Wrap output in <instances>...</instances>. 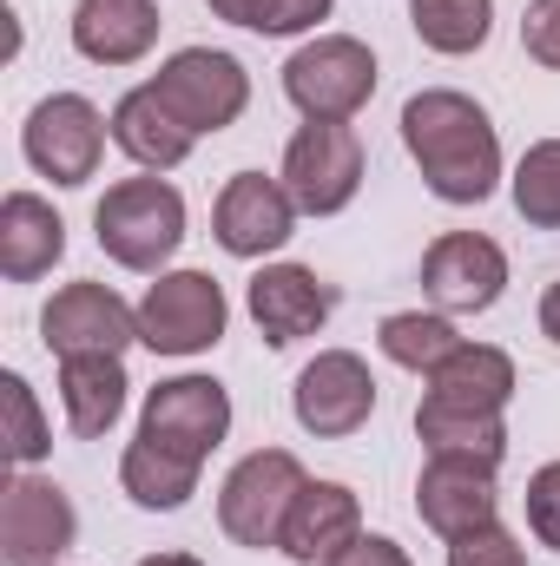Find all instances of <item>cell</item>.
I'll return each mask as SVG.
<instances>
[{
	"instance_id": "1",
	"label": "cell",
	"mask_w": 560,
	"mask_h": 566,
	"mask_svg": "<svg viewBox=\"0 0 560 566\" xmlns=\"http://www.w3.org/2000/svg\"><path fill=\"white\" fill-rule=\"evenodd\" d=\"M403 145L442 205H481L501 185V133L455 86H428L403 106Z\"/></svg>"
},
{
	"instance_id": "2",
	"label": "cell",
	"mask_w": 560,
	"mask_h": 566,
	"mask_svg": "<svg viewBox=\"0 0 560 566\" xmlns=\"http://www.w3.org/2000/svg\"><path fill=\"white\" fill-rule=\"evenodd\" d=\"M93 238L120 271H165L185 244V198L165 178H120L93 205Z\"/></svg>"
},
{
	"instance_id": "3",
	"label": "cell",
	"mask_w": 560,
	"mask_h": 566,
	"mask_svg": "<svg viewBox=\"0 0 560 566\" xmlns=\"http://www.w3.org/2000/svg\"><path fill=\"white\" fill-rule=\"evenodd\" d=\"M376 93V53L356 33H317L283 60V99L303 119H356Z\"/></svg>"
},
{
	"instance_id": "4",
	"label": "cell",
	"mask_w": 560,
	"mask_h": 566,
	"mask_svg": "<svg viewBox=\"0 0 560 566\" xmlns=\"http://www.w3.org/2000/svg\"><path fill=\"white\" fill-rule=\"evenodd\" d=\"M303 481H310V474H303V461H297L290 448H258V454H245V461L225 474V488H218V527H225L238 547H251V554L283 547V521H290Z\"/></svg>"
},
{
	"instance_id": "5",
	"label": "cell",
	"mask_w": 560,
	"mask_h": 566,
	"mask_svg": "<svg viewBox=\"0 0 560 566\" xmlns=\"http://www.w3.org/2000/svg\"><path fill=\"white\" fill-rule=\"evenodd\" d=\"M145 86L178 113V126H185L191 139L238 126L245 106H251V73H245L231 53H218V46H185V53H172Z\"/></svg>"
},
{
	"instance_id": "6",
	"label": "cell",
	"mask_w": 560,
	"mask_h": 566,
	"mask_svg": "<svg viewBox=\"0 0 560 566\" xmlns=\"http://www.w3.org/2000/svg\"><path fill=\"white\" fill-rule=\"evenodd\" d=\"M231 323L225 283L211 271H158L139 303V343L152 356H205Z\"/></svg>"
},
{
	"instance_id": "7",
	"label": "cell",
	"mask_w": 560,
	"mask_h": 566,
	"mask_svg": "<svg viewBox=\"0 0 560 566\" xmlns=\"http://www.w3.org/2000/svg\"><path fill=\"white\" fill-rule=\"evenodd\" d=\"M283 191L310 218H336L363 191V139L350 119H310L283 145Z\"/></svg>"
},
{
	"instance_id": "8",
	"label": "cell",
	"mask_w": 560,
	"mask_h": 566,
	"mask_svg": "<svg viewBox=\"0 0 560 566\" xmlns=\"http://www.w3.org/2000/svg\"><path fill=\"white\" fill-rule=\"evenodd\" d=\"M106 133H113V119H100V106L86 93H46L20 126V151L40 178L86 185L106 158Z\"/></svg>"
},
{
	"instance_id": "9",
	"label": "cell",
	"mask_w": 560,
	"mask_h": 566,
	"mask_svg": "<svg viewBox=\"0 0 560 566\" xmlns=\"http://www.w3.org/2000/svg\"><path fill=\"white\" fill-rule=\"evenodd\" d=\"M40 343L53 356H126L139 343V310L113 283H60L40 310Z\"/></svg>"
},
{
	"instance_id": "10",
	"label": "cell",
	"mask_w": 560,
	"mask_h": 566,
	"mask_svg": "<svg viewBox=\"0 0 560 566\" xmlns=\"http://www.w3.org/2000/svg\"><path fill=\"white\" fill-rule=\"evenodd\" d=\"M290 409L297 428L317 434V441H343L376 416V376L356 349H317L290 389Z\"/></svg>"
},
{
	"instance_id": "11",
	"label": "cell",
	"mask_w": 560,
	"mask_h": 566,
	"mask_svg": "<svg viewBox=\"0 0 560 566\" xmlns=\"http://www.w3.org/2000/svg\"><path fill=\"white\" fill-rule=\"evenodd\" d=\"M508 290V251L481 231H442L422 251V296L442 316H481Z\"/></svg>"
},
{
	"instance_id": "12",
	"label": "cell",
	"mask_w": 560,
	"mask_h": 566,
	"mask_svg": "<svg viewBox=\"0 0 560 566\" xmlns=\"http://www.w3.org/2000/svg\"><path fill=\"white\" fill-rule=\"evenodd\" d=\"M139 434L185 454V461H211V448L231 434V396L218 376H172L145 396V416H139Z\"/></svg>"
},
{
	"instance_id": "13",
	"label": "cell",
	"mask_w": 560,
	"mask_h": 566,
	"mask_svg": "<svg viewBox=\"0 0 560 566\" xmlns=\"http://www.w3.org/2000/svg\"><path fill=\"white\" fill-rule=\"evenodd\" d=\"M73 541H80V514H73L60 481H40V474L7 481V501H0V566H53L60 554H73Z\"/></svg>"
},
{
	"instance_id": "14",
	"label": "cell",
	"mask_w": 560,
	"mask_h": 566,
	"mask_svg": "<svg viewBox=\"0 0 560 566\" xmlns=\"http://www.w3.org/2000/svg\"><path fill=\"white\" fill-rule=\"evenodd\" d=\"M211 238L231 258H271L297 238V198L283 191V178L265 171H231L218 205H211Z\"/></svg>"
},
{
	"instance_id": "15",
	"label": "cell",
	"mask_w": 560,
	"mask_h": 566,
	"mask_svg": "<svg viewBox=\"0 0 560 566\" xmlns=\"http://www.w3.org/2000/svg\"><path fill=\"white\" fill-rule=\"evenodd\" d=\"M245 303H251V323L265 329L271 349H290V343L317 336L330 323V310H336L330 283L317 271H303V264H265L251 277V290H245Z\"/></svg>"
},
{
	"instance_id": "16",
	"label": "cell",
	"mask_w": 560,
	"mask_h": 566,
	"mask_svg": "<svg viewBox=\"0 0 560 566\" xmlns=\"http://www.w3.org/2000/svg\"><path fill=\"white\" fill-rule=\"evenodd\" d=\"M416 514H422V527H435L442 541H455L468 527H488L495 521V468L428 454V468L416 481Z\"/></svg>"
},
{
	"instance_id": "17",
	"label": "cell",
	"mask_w": 560,
	"mask_h": 566,
	"mask_svg": "<svg viewBox=\"0 0 560 566\" xmlns=\"http://www.w3.org/2000/svg\"><path fill=\"white\" fill-rule=\"evenodd\" d=\"M363 534V501L343 488V481H303L290 521H283V547L297 566H323L330 554H343L350 541Z\"/></svg>"
},
{
	"instance_id": "18",
	"label": "cell",
	"mask_w": 560,
	"mask_h": 566,
	"mask_svg": "<svg viewBox=\"0 0 560 566\" xmlns=\"http://www.w3.org/2000/svg\"><path fill=\"white\" fill-rule=\"evenodd\" d=\"M66 258V224L40 191H7L0 198V277L33 283Z\"/></svg>"
},
{
	"instance_id": "19",
	"label": "cell",
	"mask_w": 560,
	"mask_h": 566,
	"mask_svg": "<svg viewBox=\"0 0 560 566\" xmlns=\"http://www.w3.org/2000/svg\"><path fill=\"white\" fill-rule=\"evenodd\" d=\"M158 40V7L152 0H80L73 7V46L93 66H133Z\"/></svg>"
},
{
	"instance_id": "20",
	"label": "cell",
	"mask_w": 560,
	"mask_h": 566,
	"mask_svg": "<svg viewBox=\"0 0 560 566\" xmlns=\"http://www.w3.org/2000/svg\"><path fill=\"white\" fill-rule=\"evenodd\" d=\"M428 382V402H448V409H481V416H501L515 402V356L495 349V343H462Z\"/></svg>"
},
{
	"instance_id": "21",
	"label": "cell",
	"mask_w": 560,
	"mask_h": 566,
	"mask_svg": "<svg viewBox=\"0 0 560 566\" xmlns=\"http://www.w3.org/2000/svg\"><path fill=\"white\" fill-rule=\"evenodd\" d=\"M126 363L120 356H60V409L66 428L100 441L106 428L126 416Z\"/></svg>"
},
{
	"instance_id": "22",
	"label": "cell",
	"mask_w": 560,
	"mask_h": 566,
	"mask_svg": "<svg viewBox=\"0 0 560 566\" xmlns=\"http://www.w3.org/2000/svg\"><path fill=\"white\" fill-rule=\"evenodd\" d=\"M113 145H120L133 165H145V171H172V165L191 158L198 139L178 126V113H172L152 86H133V93L113 106Z\"/></svg>"
},
{
	"instance_id": "23",
	"label": "cell",
	"mask_w": 560,
	"mask_h": 566,
	"mask_svg": "<svg viewBox=\"0 0 560 566\" xmlns=\"http://www.w3.org/2000/svg\"><path fill=\"white\" fill-rule=\"evenodd\" d=\"M198 461H185V454H172V448H158V441H145L133 434L126 441V454H120V488L133 494V507L145 514H172V507H185L191 494H198Z\"/></svg>"
},
{
	"instance_id": "24",
	"label": "cell",
	"mask_w": 560,
	"mask_h": 566,
	"mask_svg": "<svg viewBox=\"0 0 560 566\" xmlns=\"http://www.w3.org/2000/svg\"><path fill=\"white\" fill-rule=\"evenodd\" d=\"M416 434L428 454H448V461H481V468H501L508 454V422L501 416H481V409H448V402H428L416 409Z\"/></svg>"
},
{
	"instance_id": "25",
	"label": "cell",
	"mask_w": 560,
	"mask_h": 566,
	"mask_svg": "<svg viewBox=\"0 0 560 566\" xmlns=\"http://www.w3.org/2000/svg\"><path fill=\"white\" fill-rule=\"evenodd\" d=\"M462 343H468V336H462L442 310H396V316H383V329H376V349H383L396 369H416V376H435Z\"/></svg>"
},
{
	"instance_id": "26",
	"label": "cell",
	"mask_w": 560,
	"mask_h": 566,
	"mask_svg": "<svg viewBox=\"0 0 560 566\" xmlns=\"http://www.w3.org/2000/svg\"><path fill=\"white\" fill-rule=\"evenodd\" d=\"M409 27L428 53H475L495 33V0H409Z\"/></svg>"
},
{
	"instance_id": "27",
	"label": "cell",
	"mask_w": 560,
	"mask_h": 566,
	"mask_svg": "<svg viewBox=\"0 0 560 566\" xmlns=\"http://www.w3.org/2000/svg\"><path fill=\"white\" fill-rule=\"evenodd\" d=\"M515 211L535 231H560V139H535L515 165Z\"/></svg>"
},
{
	"instance_id": "28",
	"label": "cell",
	"mask_w": 560,
	"mask_h": 566,
	"mask_svg": "<svg viewBox=\"0 0 560 566\" xmlns=\"http://www.w3.org/2000/svg\"><path fill=\"white\" fill-rule=\"evenodd\" d=\"M0 409H7V448H13V461H20V468L46 461L53 428H46L40 402H33V382H27L20 369H7V376H0Z\"/></svg>"
},
{
	"instance_id": "29",
	"label": "cell",
	"mask_w": 560,
	"mask_h": 566,
	"mask_svg": "<svg viewBox=\"0 0 560 566\" xmlns=\"http://www.w3.org/2000/svg\"><path fill=\"white\" fill-rule=\"evenodd\" d=\"M448 566H528V547L501 521H488V527H468L448 541Z\"/></svg>"
},
{
	"instance_id": "30",
	"label": "cell",
	"mask_w": 560,
	"mask_h": 566,
	"mask_svg": "<svg viewBox=\"0 0 560 566\" xmlns=\"http://www.w3.org/2000/svg\"><path fill=\"white\" fill-rule=\"evenodd\" d=\"M521 507H528V534H535L541 547H554V554H560V461H548V468H535V474H528Z\"/></svg>"
},
{
	"instance_id": "31",
	"label": "cell",
	"mask_w": 560,
	"mask_h": 566,
	"mask_svg": "<svg viewBox=\"0 0 560 566\" xmlns=\"http://www.w3.org/2000/svg\"><path fill=\"white\" fill-rule=\"evenodd\" d=\"M330 7H336V0H258V7H251V33H271V40L303 33V27L330 20Z\"/></svg>"
},
{
	"instance_id": "32",
	"label": "cell",
	"mask_w": 560,
	"mask_h": 566,
	"mask_svg": "<svg viewBox=\"0 0 560 566\" xmlns=\"http://www.w3.org/2000/svg\"><path fill=\"white\" fill-rule=\"evenodd\" d=\"M521 46H528V60H541L548 73H560V0H528Z\"/></svg>"
},
{
	"instance_id": "33",
	"label": "cell",
	"mask_w": 560,
	"mask_h": 566,
	"mask_svg": "<svg viewBox=\"0 0 560 566\" xmlns=\"http://www.w3.org/2000/svg\"><path fill=\"white\" fill-rule=\"evenodd\" d=\"M323 566H416V560H409V554H403L390 534H356L343 554H330Z\"/></svg>"
},
{
	"instance_id": "34",
	"label": "cell",
	"mask_w": 560,
	"mask_h": 566,
	"mask_svg": "<svg viewBox=\"0 0 560 566\" xmlns=\"http://www.w3.org/2000/svg\"><path fill=\"white\" fill-rule=\"evenodd\" d=\"M541 336L560 343V283H548V296H541Z\"/></svg>"
},
{
	"instance_id": "35",
	"label": "cell",
	"mask_w": 560,
	"mask_h": 566,
	"mask_svg": "<svg viewBox=\"0 0 560 566\" xmlns=\"http://www.w3.org/2000/svg\"><path fill=\"white\" fill-rule=\"evenodd\" d=\"M205 7H211L218 20H231V27H251V7H258V0H205Z\"/></svg>"
},
{
	"instance_id": "36",
	"label": "cell",
	"mask_w": 560,
	"mask_h": 566,
	"mask_svg": "<svg viewBox=\"0 0 560 566\" xmlns=\"http://www.w3.org/2000/svg\"><path fill=\"white\" fill-rule=\"evenodd\" d=\"M139 566H205L198 554H145Z\"/></svg>"
}]
</instances>
